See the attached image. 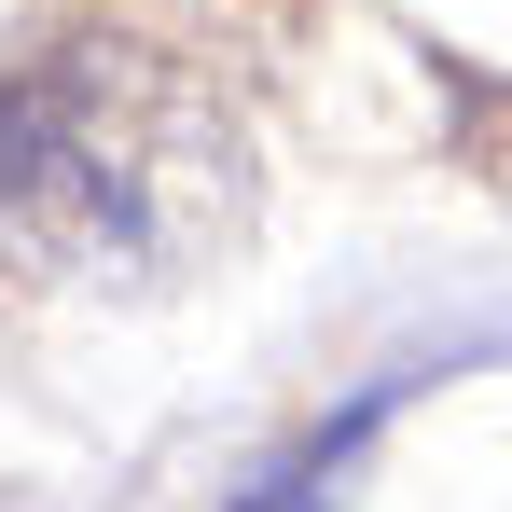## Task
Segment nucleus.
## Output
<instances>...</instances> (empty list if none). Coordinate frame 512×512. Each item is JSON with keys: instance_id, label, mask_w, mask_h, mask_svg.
Instances as JSON below:
<instances>
[{"instance_id": "f257e3e1", "label": "nucleus", "mask_w": 512, "mask_h": 512, "mask_svg": "<svg viewBox=\"0 0 512 512\" xmlns=\"http://www.w3.org/2000/svg\"><path fill=\"white\" fill-rule=\"evenodd\" d=\"M250 111L208 56L56 14L0 56V277L56 305H153L250 236Z\"/></svg>"}, {"instance_id": "f03ea898", "label": "nucleus", "mask_w": 512, "mask_h": 512, "mask_svg": "<svg viewBox=\"0 0 512 512\" xmlns=\"http://www.w3.org/2000/svg\"><path fill=\"white\" fill-rule=\"evenodd\" d=\"M443 111H457V153H471V180L512 208V70H443Z\"/></svg>"}]
</instances>
